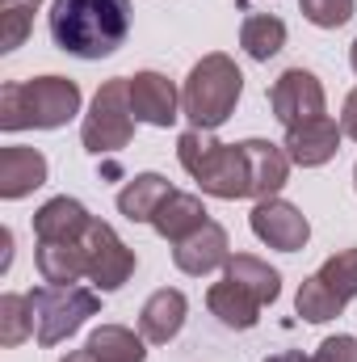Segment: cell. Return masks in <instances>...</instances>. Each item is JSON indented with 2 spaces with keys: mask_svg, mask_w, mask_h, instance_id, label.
Masks as SVG:
<instances>
[{
  "mask_svg": "<svg viewBox=\"0 0 357 362\" xmlns=\"http://www.w3.org/2000/svg\"><path fill=\"white\" fill-rule=\"evenodd\" d=\"M173 262H177L181 274H193V278H202V274L227 266V262H231L227 232H223L219 223H210V219H206L193 236H185L181 245H173Z\"/></svg>",
  "mask_w": 357,
  "mask_h": 362,
  "instance_id": "cell-12",
  "label": "cell"
},
{
  "mask_svg": "<svg viewBox=\"0 0 357 362\" xmlns=\"http://www.w3.org/2000/svg\"><path fill=\"white\" fill-rule=\"evenodd\" d=\"M131 34V0H55L51 38L63 55L105 59Z\"/></svg>",
  "mask_w": 357,
  "mask_h": 362,
  "instance_id": "cell-1",
  "label": "cell"
},
{
  "mask_svg": "<svg viewBox=\"0 0 357 362\" xmlns=\"http://www.w3.org/2000/svg\"><path fill=\"white\" fill-rule=\"evenodd\" d=\"M80 114V85L68 76L8 81L0 89V127L4 131H55Z\"/></svg>",
  "mask_w": 357,
  "mask_h": 362,
  "instance_id": "cell-2",
  "label": "cell"
},
{
  "mask_svg": "<svg viewBox=\"0 0 357 362\" xmlns=\"http://www.w3.org/2000/svg\"><path fill=\"white\" fill-rule=\"evenodd\" d=\"M248 223H253V236H257L261 245L282 249V253H298V249L311 240L307 215H303L294 202H286V198H261V202L253 206Z\"/></svg>",
  "mask_w": 357,
  "mask_h": 362,
  "instance_id": "cell-9",
  "label": "cell"
},
{
  "mask_svg": "<svg viewBox=\"0 0 357 362\" xmlns=\"http://www.w3.org/2000/svg\"><path fill=\"white\" fill-rule=\"evenodd\" d=\"M59 362H97V358H92V350L85 346V350H72L68 358H59Z\"/></svg>",
  "mask_w": 357,
  "mask_h": 362,
  "instance_id": "cell-32",
  "label": "cell"
},
{
  "mask_svg": "<svg viewBox=\"0 0 357 362\" xmlns=\"http://www.w3.org/2000/svg\"><path fill=\"white\" fill-rule=\"evenodd\" d=\"M315 274H320V282H324L341 303H349V299L357 295V249H341V253H332Z\"/></svg>",
  "mask_w": 357,
  "mask_h": 362,
  "instance_id": "cell-27",
  "label": "cell"
},
{
  "mask_svg": "<svg viewBox=\"0 0 357 362\" xmlns=\"http://www.w3.org/2000/svg\"><path fill=\"white\" fill-rule=\"evenodd\" d=\"M240 47L253 55V59H273L282 47H286V21L273 17V13H257V17H244L240 25Z\"/></svg>",
  "mask_w": 357,
  "mask_h": 362,
  "instance_id": "cell-23",
  "label": "cell"
},
{
  "mask_svg": "<svg viewBox=\"0 0 357 362\" xmlns=\"http://www.w3.org/2000/svg\"><path fill=\"white\" fill-rule=\"evenodd\" d=\"M223 270H227L223 278H231L236 286H244V291H248L261 308H265V303H273V299L282 295V274L273 270L269 262L253 257V253H236Z\"/></svg>",
  "mask_w": 357,
  "mask_h": 362,
  "instance_id": "cell-21",
  "label": "cell"
},
{
  "mask_svg": "<svg viewBox=\"0 0 357 362\" xmlns=\"http://www.w3.org/2000/svg\"><path fill=\"white\" fill-rule=\"evenodd\" d=\"M80 245H85V257H89V282L97 291H118L135 274V253L126 249V240L109 223L92 219Z\"/></svg>",
  "mask_w": 357,
  "mask_h": 362,
  "instance_id": "cell-8",
  "label": "cell"
},
{
  "mask_svg": "<svg viewBox=\"0 0 357 362\" xmlns=\"http://www.w3.org/2000/svg\"><path fill=\"white\" fill-rule=\"evenodd\" d=\"M30 308H34V333L42 346H59L68 341L89 316H97V295L85 286H38L30 291Z\"/></svg>",
  "mask_w": 357,
  "mask_h": 362,
  "instance_id": "cell-6",
  "label": "cell"
},
{
  "mask_svg": "<svg viewBox=\"0 0 357 362\" xmlns=\"http://www.w3.org/2000/svg\"><path fill=\"white\" fill-rule=\"evenodd\" d=\"M341 122H332L328 114L324 118H315V122H303V127H290L286 131V156H290V165H298V169H320V165H328L337 152H341Z\"/></svg>",
  "mask_w": 357,
  "mask_h": 362,
  "instance_id": "cell-11",
  "label": "cell"
},
{
  "mask_svg": "<svg viewBox=\"0 0 357 362\" xmlns=\"http://www.w3.org/2000/svg\"><path fill=\"white\" fill-rule=\"evenodd\" d=\"M349 64H353V72H357V38H353V47H349Z\"/></svg>",
  "mask_w": 357,
  "mask_h": 362,
  "instance_id": "cell-34",
  "label": "cell"
},
{
  "mask_svg": "<svg viewBox=\"0 0 357 362\" xmlns=\"http://www.w3.org/2000/svg\"><path fill=\"white\" fill-rule=\"evenodd\" d=\"M353 181H357V169H353Z\"/></svg>",
  "mask_w": 357,
  "mask_h": 362,
  "instance_id": "cell-35",
  "label": "cell"
},
{
  "mask_svg": "<svg viewBox=\"0 0 357 362\" xmlns=\"http://www.w3.org/2000/svg\"><path fill=\"white\" fill-rule=\"evenodd\" d=\"M177 160L181 169L202 185V194H210V198H227V202L231 198H253L240 144H219L214 131L189 127L177 139Z\"/></svg>",
  "mask_w": 357,
  "mask_h": 362,
  "instance_id": "cell-4",
  "label": "cell"
},
{
  "mask_svg": "<svg viewBox=\"0 0 357 362\" xmlns=\"http://www.w3.org/2000/svg\"><path fill=\"white\" fill-rule=\"evenodd\" d=\"M89 223L92 215L85 211V202H76L68 194H59L34 211V236L38 240H85Z\"/></svg>",
  "mask_w": 357,
  "mask_h": 362,
  "instance_id": "cell-16",
  "label": "cell"
},
{
  "mask_svg": "<svg viewBox=\"0 0 357 362\" xmlns=\"http://www.w3.org/2000/svg\"><path fill=\"white\" fill-rule=\"evenodd\" d=\"M298 8L320 30H337V25H345L353 17V0H298Z\"/></svg>",
  "mask_w": 357,
  "mask_h": 362,
  "instance_id": "cell-28",
  "label": "cell"
},
{
  "mask_svg": "<svg viewBox=\"0 0 357 362\" xmlns=\"http://www.w3.org/2000/svg\"><path fill=\"white\" fill-rule=\"evenodd\" d=\"M169 194H173L169 177H160V173H139V177H131L118 189V211H122L131 223H152Z\"/></svg>",
  "mask_w": 357,
  "mask_h": 362,
  "instance_id": "cell-18",
  "label": "cell"
},
{
  "mask_svg": "<svg viewBox=\"0 0 357 362\" xmlns=\"http://www.w3.org/2000/svg\"><path fill=\"white\" fill-rule=\"evenodd\" d=\"M131 110H135V122L173 127L181 118V93L160 72H135L131 76Z\"/></svg>",
  "mask_w": 357,
  "mask_h": 362,
  "instance_id": "cell-10",
  "label": "cell"
},
{
  "mask_svg": "<svg viewBox=\"0 0 357 362\" xmlns=\"http://www.w3.org/2000/svg\"><path fill=\"white\" fill-rule=\"evenodd\" d=\"M185 312H189V299L181 295L177 286H160L156 295H147V303H143V312H139V333H143V341L169 346L181 333V325H185Z\"/></svg>",
  "mask_w": 357,
  "mask_h": 362,
  "instance_id": "cell-14",
  "label": "cell"
},
{
  "mask_svg": "<svg viewBox=\"0 0 357 362\" xmlns=\"http://www.w3.org/2000/svg\"><path fill=\"white\" fill-rule=\"evenodd\" d=\"M244 152V165H248V194L261 202V198H277V189L290 177V156L286 148L269 144V139H244L240 144Z\"/></svg>",
  "mask_w": 357,
  "mask_h": 362,
  "instance_id": "cell-13",
  "label": "cell"
},
{
  "mask_svg": "<svg viewBox=\"0 0 357 362\" xmlns=\"http://www.w3.org/2000/svg\"><path fill=\"white\" fill-rule=\"evenodd\" d=\"M269 105H273V118L290 131V127H303V122L324 118V105H328V101H324V85H320L315 72L290 68V72H282V76L273 81Z\"/></svg>",
  "mask_w": 357,
  "mask_h": 362,
  "instance_id": "cell-7",
  "label": "cell"
},
{
  "mask_svg": "<svg viewBox=\"0 0 357 362\" xmlns=\"http://www.w3.org/2000/svg\"><path fill=\"white\" fill-rule=\"evenodd\" d=\"M38 4L42 0H0V51H17L30 38Z\"/></svg>",
  "mask_w": 357,
  "mask_h": 362,
  "instance_id": "cell-25",
  "label": "cell"
},
{
  "mask_svg": "<svg viewBox=\"0 0 357 362\" xmlns=\"http://www.w3.org/2000/svg\"><path fill=\"white\" fill-rule=\"evenodd\" d=\"M89 350L97 362H143V333H131L126 325H101L92 329Z\"/></svg>",
  "mask_w": 357,
  "mask_h": 362,
  "instance_id": "cell-22",
  "label": "cell"
},
{
  "mask_svg": "<svg viewBox=\"0 0 357 362\" xmlns=\"http://www.w3.org/2000/svg\"><path fill=\"white\" fill-rule=\"evenodd\" d=\"M315 362H357V337H349V333L324 337V346L315 350Z\"/></svg>",
  "mask_w": 357,
  "mask_h": 362,
  "instance_id": "cell-29",
  "label": "cell"
},
{
  "mask_svg": "<svg viewBox=\"0 0 357 362\" xmlns=\"http://www.w3.org/2000/svg\"><path fill=\"white\" fill-rule=\"evenodd\" d=\"M47 181V156L38 148H4L0 152V198H25Z\"/></svg>",
  "mask_w": 357,
  "mask_h": 362,
  "instance_id": "cell-17",
  "label": "cell"
},
{
  "mask_svg": "<svg viewBox=\"0 0 357 362\" xmlns=\"http://www.w3.org/2000/svg\"><path fill=\"white\" fill-rule=\"evenodd\" d=\"M34 266L51 286H76L80 278H89V257L80 240H38Z\"/></svg>",
  "mask_w": 357,
  "mask_h": 362,
  "instance_id": "cell-15",
  "label": "cell"
},
{
  "mask_svg": "<svg viewBox=\"0 0 357 362\" xmlns=\"http://www.w3.org/2000/svg\"><path fill=\"white\" fill-rule=\"evenodd\" d=\"M294 308H298V316H303V320H311V325L337 320V316L345 312V303H341L324 282H320V274L303 278V286H298V295H294Z\"/></svg>",
  "mask_w": 357,
  "mask_h": 362,
  "instance_id": "cell-24",
  "label": "cell"
},
{
  "mask_svg": "<svg viewBox=\"0 0 357 362\" xmlns=\"http://www.w3.org/2000/svg\"><path fill=\"white\" fill-rule=\"evenodd\" d=\"M206 308H210V316H219L227 329H253V325L261 320V303H257L244 286H236L231 278H223V282H214V286L206 291Z\"/></svg>",
  "mask_w": 357,
  "mask_h": 362,
  "instance_id": "cell-20",
  "label": "cell"
},
{
  "mask_svg": "<svg viewBox=\"0 0 357 362\" xmlns=\"http://www.w3.org/2000/svg\"><path fill=\"white\" fill-rule=\"evenodd\" d=\"M341 131H345L349 139H357V89L345 97V110H341Z\"/></svg>",
  "mask_w": 357,
  "mask_h": 362,
  "instance_id": "cell-30",
  "label": "cell"
},
{
  "mask_svg": "<svg viewBox=\"0 0 357 362\" xmlns=\"http://www.w3.org/2000/svg\"><path fill=\"white\" fill-rule=\"evenodd\" d=\"M202 223H206L202 198H198V194H181V189H173V194L164 198V206H160L156 219H152V228H156L164 240H173V245H181L185 236H193Z\"/></svg>",
  "mask_w": 357,
  "mask_h": 362,
  "instance_id": "cell-19",
  "label": "cell"
},
{
  "mask_svg": "<svg viewBox=\"0 0 357 362\" xmlns=\"http://www.w3.org/2000/svg\"><path fill=\"white\" fill-rule=\"evenodd\" d=\"M265 362H315V358H303V354H273Z\"/></svg>",
  "mask_w": 357,
  "mask_h": 362,
  "instance_id": "cell-33",
  "label": "cell"
},
{
  "mask_svg": "<svg viewBox=\"0 0 357 362\" xmlns=\"http://www.w3.org/2000/svg\"><path fill=\"white\" fill-rule=\"evenodd\" d=\"M135 135V110H131V76H114L105 81L92 97L89 114L80 122V139L92 156H109L122 152Z\"/></svg>",
  "mask_w": 357,
  "mask_h": 362,
  "instance_id": "cell-5",
  "label": "cell"
},
{
  "mask_svg": "<svg viewBox=\"0 0 357 362\" xmlns=\"http://www.w3.org/2000/svg\"><path fill=\"white\" fill-rule=\"evenodd\" d=\"M34 333V308L30 295H0V341L4 346H21Z\"/></svg>",
  "mask_w": 357,
  "mask_h": 362,
  "instance_id": "cell-26",
  "label": "cell"
},
{
  "mask_svg": "<svg viewBox=\"0 0 357 362\" xmlns=\"http://www.w3.org/2000/svg\"><path fill=\"white\" fill-rule=\"evenodd\" d=\"M0 249H4V257H0V270H8V266H13V232H8V228L0 232Z\"/></svg>",
  "mask_w": 357,
  "mask_h": 362,
  "instance_id": "cell-31",
  "label": "cell"
},
{
  "mask_svg": "<svg viewBox=\"0 0 357 362\" xmlns=\"http://www.w3.org/2000/svg\"><path fill=\"white\" fill-rule=\"evenodd\" d=\"M244 93V72L236 68L231 55L223 51H210L202 55L189 76H185V89H181V114L198 127V131H214L223 127L231 114H236V101Z\"/></svg>",
  "mask_w": 357,
  "mask_h": 362,
  "instance_id": "cell-3",
  "label": "cell"
}]
</instances>
